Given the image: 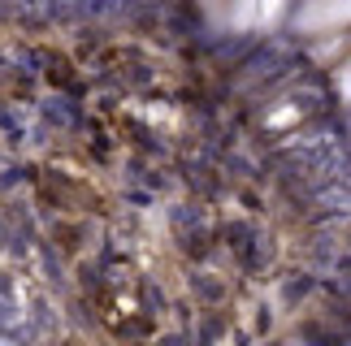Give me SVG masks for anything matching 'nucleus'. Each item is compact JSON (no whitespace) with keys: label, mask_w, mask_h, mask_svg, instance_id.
I'll return each instance as SVG.
<instances>
[{"label":"nucleus","mask_w":351,"mask_h":346,"mask_svg":"<svg viewBox=\"0 0 351 346\" xmlns=\"http://www.w3.org/2000/svg\"><path fill=\"white\" fill-rule=\"evenodd\" d=\"M295 26L304 35H334L351 26V0H304L295 13Z\"/></svg>","instance_id":"nucleus-1"},{"label":"nucleus","mask_w":351,"mask_h":346,"mask_svg":"<svg viewBox=\"0 0 351 346\" xmlns=\"http://www.w3.org/2000/svg\"><path fill=\"white\" fill-rule=\"evenodd\" d=\"M282 5H287V0H261V13H265V18H278Z\"/></svg>","instance_id":"nucleus-2"}]
</instances>
